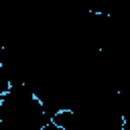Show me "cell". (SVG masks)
I'll list each match as a JSON object with an SVG mask.
<instances>
[{"instance_id": "cell-1", "label": "cell", "mask_w": 130, "mask_h": 130, "mask_svg": "<svg viewBox=\"0 0 130 130\" xmlns=\"http://www.w3.org/2000/svg\"><path fill=\"white\" fill-rule=\"evenodd\" d=\"M51 120L28 85H10L0 100V130H41Z\"/></svg>"}, {"instance_id": "cell-2", "label": "cell", "mask_w": 130, "mask_h": 130, "mask_svg": "<svg viewBox=\"0 0 130 130\" xmlns=\"http://www.w3.org/2000/svg\"><path fill=\"white\" fill-rule=\"evenodd\" d=\"M41 130H61V128H59V126H57V124H55V122H53V120H51V122H49V124H47V126H43V128H41Z\"/></svg>"}]
</instances>
